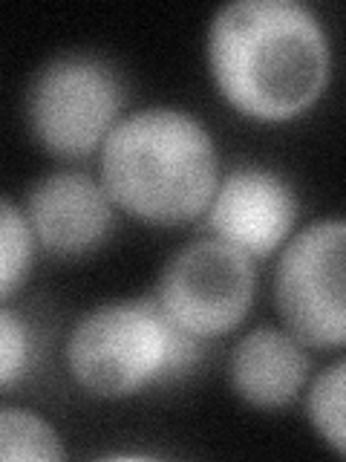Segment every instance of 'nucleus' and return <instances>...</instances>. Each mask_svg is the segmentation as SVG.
Returning <instances> with one entry per match:
<instances>
[{"instance_id":"nucleus-12","label":"nucleus","mask_w":346,"mask_h":462,"mask_svg":"<svg viewBox=\"0 0 346 462\" xmlns=\"http://www.w3.org/2000/svg\"><path fill=\"white\" fill-rule=\"evenodd\" d=\"M343 361H335L314 379L309 390V419L314 430L338 457L346 454L343 439Z\"/></svg>"},{"instance_id":"nucleus-2","label":"nucleus","mask_w":346,"mask_h":462,"mask_svg":"<svg viewBox=\"0 0 346 462\" xmlns=\"http://www.w3.org/2000/svg\"><path fill=\"white\" fill-rule=\"evenodd\" d=\"M216 182L214 139L185 110H139L115 122L101 144V185L107 197L144 223L194 220L208 208Z\"/></svg>"},{"instance_id":"nucleus-6","label":"nucleus","mask_w":346,"mask_h":462,"mask_svg":"<svg viewBox=\"0 0 346 462\" xmlns=\"http://www.w3.org/2000/svg\"><path fill=\"white\" fill-rule=\"evenodd\" d=\"M341 220L312 223L286 243L274 278L278 310L288 332L309 346H341L346 338Z\"/></svg>"},{"instance_id":"nucleus-13","label":"nucleus","mask_w":346,"mask_h":462,"mask_svg":"<svg viewBox=\"0 0 346 462\" xmlns=\"http://www.w3.org/2000/svg\"><path fill=\"white\" fill-rule=\"evenodd\" d=\"M35 361V336L18 312L0 307V390H9Z\"/></svg>"},{"instance_id":"nucleus-11","label":"nucleus","mask_w":346,"mask_h":462,"mask_svg":"<svg viewBox=\"0 0 346 462\" xmlns=\"http://www.w3.org/2000/svg\"><path fill=\"white\" fill-rule=\"evenodd\" d=\"M35 257V237L21 214L6 197H0V298L12 295L18 289Z\"/></svg>"},{"instance_id":"nucleus-8","label":"nucleus","mask_w":346,"mask_h":462,"mask_svg":"<svg viewBox=\"0 0 346 462\" xmlns=\"http://www.w3.org/2000/svg\"><path fill=\"white\" fill-rule=\"evenodd\" d=\"M26 223L35 243L58 257L98 249L113 228V199L105 185L81 171L43 177L26 199Z\"/></svg>"},{"instance_id":"nucleus-7","label":"nucleus","mask_w":346,"mask_h":462,"mask_svg":"<svg viewBox=\"0 0 346 462\" xmlns=\"http://www.w3.org/2000/svg\"><path fill=\"white\" fill-rule=\"evenodd\" d=\"M295 220L292 188L266 168H234L216 182L208 202V226L216 240L245 257H269L288 240Z\"/></svg>"},{"instance_id":"nucleus-5","label":"nucleus","mask_w":346,"mask_h":462,"mask_svg":"<svg viewBox=\"0 0 346 462\" xmlns=\"http://www.w3.org/2000/svg\"><path fill=\"white\" fill-rule=\"evenodd\" d=\"M257 274L251 257L216 237L185 245L168 260L156 303L194 338H214L240 327L251 310Z\"/></svg>"},{"instance_id":"nucleus-1","label":"nucleus","mask_w":346,"mask_h":462,"mask_svg":"<svg viewBox=\"0 0 346 462\" xmlns=\"http://www.w3.org/2000/svg\"><path fill=\"white\" fill-rule=\"evenodd\" d=\"M211 76L237 113L286 122L309 110L329 81V41L297 0H237L208 29Z\"/></svg>"},{"instance_id":"nucleus-3","label":"nucleus","mask_w":346,"mask_h":462,"mask_svg":"<svg viewBox=\"0 0 346 462\" xmlns=\"http://www.w3.org/2000/svg\"><path fill=\"white\" fill-rule=\"evenodd\" d=\"M199 361V338L179 329L156 298L101 303L76 324L67 365L76 382L101 399L179 379Z\"/></svg>"},{"instance_id":"nucleus-4","label":"nucleus","mask_w":346,"mask_h":462,"mask_svg":"<svg viewBox=\"0 0 346 462\" xmlns=\"http://www.w3.org/2000/svg\"><path fill=\"white\" fill-rule=\"evenodd\" d=\"M122 98V81L110 64L93 55H61L29 84L26 122L43 151L81 159L105 144Z\"/></svg>"},{"instance_id":"nucleus-9","label":"nucleus","mask_w":346,"mask_h":462,"mask_svg":"<svg viewBox=\"0 0 346 462\" xmlns=\"http://www.w3.org/2000/svg\"><path fill=\"white\" fill-rule=\"evenodd\" d=\"M309 373V356L292 332L260 327L249 332L231 356V384L254 408H283Z\"/></svg>"},{"instance_id":"nucleus-10","label":"nucleus","mask_w":346,"mask_h":462,"mask_svg":"<svg viewBox=\"0 0 346 462\" xmlns=\"http://www.w3.org/2000/svg\"><path fill=\"white\" fill-rule=\"evenodd\" d=\"M64 448L50 422L32 411L0 408V459H61Z\"/></svg>"}]
</instances>
